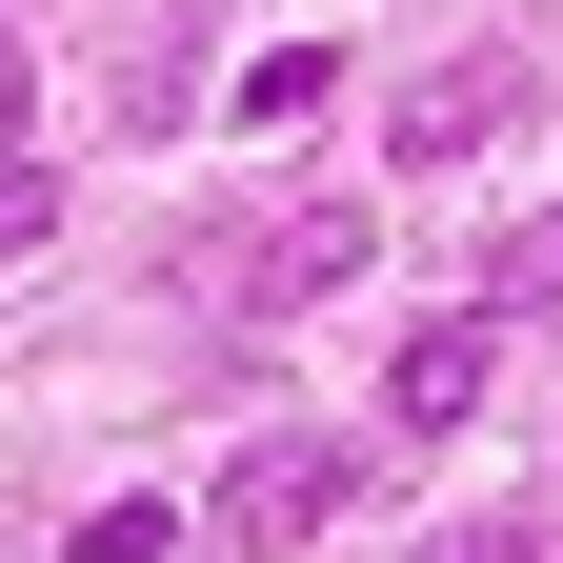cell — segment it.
<instances>
[{
    "instance_id": "obj_6",
    "label": "cell",
    "mask_w": 563,
    "mask_h": 563,
    "mask_svg": "<svg viewBox=\"0 0 563 563\" xmlns=\"http://www.w3.org/2000/svg\"><path fill=\"white\" fill-rule=\"evenodd\" d=\"M523 302H563V201H543V222H504V242H483V322H523Z\"/></svg>"
},
{
    "instance_id": "obj_3",
    "label": "cell",
    "mask_w": 563,
    "mask_h": 563,
    "mask_svg": "<svg viewBox=\"0 0 563 563\" xmlns=\"http://www.w3.org/2000/svg\"><path fill=\"white\" fill-rule=\"evenodd\" d=\"M363 242H383L363 201H282V222L242 242V302H262V322H282V302H342V282H363Z\"/></svg>"
},
{
    "instance_id": "obj_1",
    "label": "cell",
    "mask_w": 563,
    "mask_h": 563,
    "mask_svg": "<svg viewBox=\"0 0 563 563\" xmlns=\"http://www.w3.org/2000/svg\"><path fill=\"white\" fill-rule=\"evenodd\" d=\"M342 483H363V443H322V422H282V443H242V463H222V504H201V543L282 563V543H322V523H342Z\"/></svg>"
},
{
    "instance_id": "obj_7",
    "label": "cell",
    "mask_w": 563,
    "mask_h": 563,
    "mask_svg": "<svg viewBox=\"0 0 563 563\" xmlns=\"http://www.w3.org/2000/svg\"><path fill=\"white\" fill-rule=\"evenodd\" d=\"M322 81H342V60H322V41H282V60H242V121H262V141H282V121H322Z\"/></svg>"
},
{
    "instance_id": "obj_10",
    "label": "cell",
    "mask_w": 563,
    "mask_h": 563,
    "mask_svg": "<svg viewBox=\"0 0 563 563\" xmlns=\"http://www.w3.org/2000/svg\"><path fill=\"white\" fill-rule=\"evenodd\" d=\"M21 242H60V181H41V162H0V262H21Z\"/></svg>"
},
{
    "instance_id": "obj_8",
    "label": "cell",
    "mask_w": 563,
    "mask_h": 563,
    "mask_svg": "<svg viewBox=\"0 0 563 563\" xmlns=\"http://www.w3.org/2000/svg\"><path fill=\"white\" fill-rule=\"evenodd\" d=\"M422 563H563V523H543V504H504V523H443Z\"/></svg>"
},
{
    "instance_id": "obj_11",
    "label": "cell",
    "mask_w": 563,
    "mask_h": 563,
    "mask_svg": "<svg viewBox=\"0 0 563 563\" xmlns=\"http://www.w3.org/2000/svg\"><path fill=\"white\" fill-rule=\"evenodd\" d=\"M0 162H21V41H0Z\"/></svg>"
},
{
    "instance_id": "obj_5",
    "label": "cell",
    "mask_w": 563,
    "mask_h": 563,
    "mask_svg": "<svg viewBox=\"0 0 563 563\" xmlns=\"http://www.w3.org/2000/svg\"><path fill=\"white\" fill-rule=\"evenodd\" d=\"M181 101H201V41H181V21H141V41H121V141H162Z\"/></svg>"
},
{
    "instance_id": "obj_9",
    "label": "cell",
    "mask_w": 563,
    "mask_h": 563,
    "mask_svg": "<svg viewBox=\"0 0 563 563\" xmlns=\"http://www.w3.org/2000/svg\"><path fill=\"white\" fill-rule=\"evenodd\" d=\"M162 543H181V504H101L81 523V563H162Z\"/></svg>"
},
{
    "instance_id": "obj_2",
    "label": "cell",
    "mask_w": 563,
    "mask_h": 563,
    "mask_svg": "<svg viewBox=\"0 0 563 563\" xmlns=\"http://www.w3.org/2000/svg\"><path fill=\"white\" fill-rule=\"evenodd\" d=\"M523 121H543V60H523V41H483V60H422V81H402L383 162H504Z\"/></svg>"
},
{
    "instance_id": "obj_4",
    "label": "cell",
    "mask_w": 563,
    "mask_h": 563,
    "mask_svg": "<svg viewBox=\"0 0 563 563\" xmlns=\"http://www.w3.org/2000/svg\"><path fill=\"white\" fill-rule=\"evenodd\" d=\"M483 383H504V342H483V302H443V322L402 342V383H383V402L422 422V443H443V422H483Z\"/></svg>"
}]
</instances>
